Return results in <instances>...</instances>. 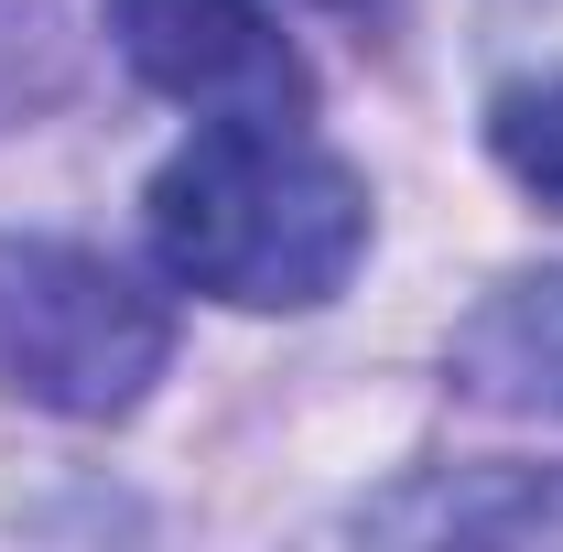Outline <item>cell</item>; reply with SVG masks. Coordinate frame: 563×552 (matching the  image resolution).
<instances>
[{
	"mask_svg": "<svg viewBox=\"0 0 563 552\" xmlns=\"http://www.w3.org/2000/svg\"><path fill=\"white\" fill-rule=\"evenodd\" d=\"M152 261L239 314H314L368 261V185L303 120H196L141 196Z\"/></svg>",
	"mask_w": 563,
	"mask_h": 552,
	"instance_id": "6da1fadb",
	"label": "cell"
},
{
	"mask_svg": "<svg viewBox=\"0 0 563 552\" xmlns=\"http://www.w3.org/2000/svg\"><path fill=\"white\" fill-rule=\"evenodd\" d=\"M174 368L163 292L76 239H0V390L55 422H120Z\"/></svg>",
	"mask_w": 563,
	"mask_h": 552,
	"instance_id": "7a4b0ae2",
	"label": "cell"
},
{
	"mask_svg": "<svg viewBox=\"0 0 563 552\" xmlns=\"http://www.w3.org/2000/svg\"><path fill=\"white\" fill-rule=\"evenodd\" d=\"M120 66L196 120H303L314 76L261 0H109Z\"/></svg>",
	"mask_w": 563,
	"mask_h": 552,
	"instance_id": "3957f363",
	"label": "cell"
},
{
	"mask_svg": "<svg viewBox=\"0 0 563 552\" xmlns=\"http://www.w3.org/2000/svg\"><path fill=\"white\" fill-rule=\"evenodd\" d=\"M455 379L498 412H553L563 422V272L509 281L488 314L455 336Z\"/></svg>",
	"mask_w": 563,
	"mask_h": 552,
	"instance_id": "277c9868",
	"label": "cell"
},
{
	"mask_svg": "<svg viewBox=\"0 0 563 552\" xmlns=\"http://www.w3.org/2000/svg\"><path fill=\"white\" fill-rule=\"evenodd\" d=\"M488 152L520 196H542L563 217V66L553 76H509L488 98Z\"/></svg>",
	"mask_w": 563,
	"mask_h": 552,
	"instance_id": "5b68a950",
	"label": "cell"
},
{
	"mask_svg": "<svg viewBox=\"0 0 563 552\" xmlns=\"http://www.w3.org/2000/svg\"><path fill=\"white\" fill-rule=\"evenodd\" d=\"M325 11H379V0H325Z\"/></svg>",
	"mask_w": 563,
	"mask_h": 552,
	"instance_id": "8992f818",
	"label": "cell"
}]
</instances>
